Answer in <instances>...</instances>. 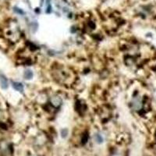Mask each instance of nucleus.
I'll return each instance as SVG.
<instances>
[{
  "label": "nucleus",
  "mask_w": 156,
  "mask_h": 156,
  "mask_svg": "<svg viewBox=\"0 0 156 156\" xmlns=\"http://www.w3.org/2000/svg\"><path fill=\"white\" fill-rule=\"evenodd\" d=\"M0 86L3 90H6L9 87V81L3 73H0Z\"/></svg>",
  "instance_id": "1"
},
{
  "label": "nucleus",
  "mask_w": 156,
  "mask_h": 156,
  "mask_svg": "<svg viewBox=\"0 0 156 156\" xmlns=\"http://www.w3.org/2000/svg\"><path fill=\"white\" fill-rule=\"evenodd\" d=\"M12 87L15 90H18V91H22L23 90V86L21 83L19 82H12Z\"/></svg>",
  "instance_id": "5"
},
{
  "label": "nucleus",
  "mask_w": 156,
  "mask_h": 156,
  "mask_svg": "<svg viewBox=\"0 0 156 156\" xmlns=\"http://www.w3.org/2000/svg\"><path fill=\"white\" fill-rule=\"evenodd\" d=\"M51 103L54 107L57 108V107L60 106L61 104H62V99L59 97H58V96H53V97L51 98Z\"/></svg>",
  "instance_id": "3"
},
{
  "label": "nucleus",
  "mask_w": 156,
  "mask_h": 156,
  "mask_svg": "<svg viewBox=\"0 0 156 156\" xmlns=\"http://www.w3.org/2000/svg\"><path fill=\"white\" fill-rule=\"evenodd\" d=\"M113 156H119V155H118V154H115V155H113Z\"/></svg>",
  "instance_id": "7"
},
{
  "label": "nucleus",
  "mask_w": 156,
  "mask_h": 156,
  "mask_svg": "<svg viewBox=\"0 0 156 156\" xmlns=\"http://www.w3.org/2000/svg\"><path fill=\"white\" fill-rule=\"evenodd\" d=\"M33 156H37V155H33Z\"/></svg>",
  "instance_id": "8"
},
{
  "label": "nucleus",
  "mask_w": 156,
  "mask_h": 156,
  "mask_svg": "<svg viewBox=\"0 0 156 156\" xmlns=\"http://www.w3.org/2000/svg\"><path fill=\"white\" fill-rule=\"evenodd\" d=\"M95 140L96 141H97V143H102L103 142V138H102V136H101V134H96L95 135Z\"/></svg>",
  "instance_id": "6"
},
{
  "label": "nucleus",
  "mask_w": 156,
  "mask_h": 156,
  "mask_svg": "<svg viewBox=\"0 0 156 156\" xmlns=\"http://www.w3.org/2000/svg\"><path fill=\"white\" fill-rule=\"evenodd\" d=\"M23 76H24L26 80H30L34 76V73H33L32 70H30V69H26L24 73H23Z\"/></svg>",
  "instance_id": "4"
},
{
  "label": "nucleus",
  "mask_w": 156,
  "mask_h": 156,
  "mask_svg": "<svg viewBox=\"0 0 156 156\" xmlns=\"http://www.w3.org/2000/svg\"><path fill=\"white\" fill-rule=\"evenodd\" d=\"M132 107L134 110H140L142 108V101L140 97L135 98L132 101Z\"/></svg>",
  "instance_id": "2"
}]
</instances>
